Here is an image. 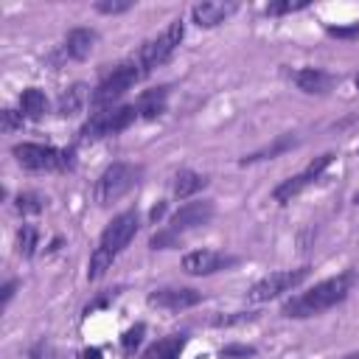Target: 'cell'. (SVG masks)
<instances>
[{
	"label": "cell",
	"mask_w": 359,
	"mask_h": 359,
	"mask_svg": "<svg viewBox=\"0 0 359 359\" xmlns=\"http://www.w3.org/2000/svg\"><path fill=\"white\" fill-rule=\"evenodd\" d=\"M351 286H353V272H342V275H337V278H325V280L314 283L309 292L294 294V297L283 306V314H286V317H294V320L323 314V311H328L331 306L342 303V300L348 297Z\"/></svg>",
	"instance_id": "cell-1"
},
{
	"label": "cell",
	"mask_w": 359,
	"mask_h": 359,
	"mask_svg": "<svg viewBox=\"0 0 359 359\" xmlns=\"http://www.w3.org/2000/svg\"><path fill=\"white\" fill-rule=\"evenodd\" d=\"M146 76V67L140 65V59L137 56H132V59H126V62H121L109 76H104L101 79V84L93 90V95H90V101L95 104V107H101V109H107V107H112L135 81H140Z\"/></svg>",
	"instance_id": "cell-2"
},
{
	"label": "cell",
	"mask_w": 359,
	"mask_h": 359,
	"mask_svg": "<svg viewBox=\"0 0 359 359\" xmlns=\"http://www.w3.org/2000/svg\"><path fill=\"white\" fill-rule=\"evenodd\" d=\"M17 163L31 171H70L76 165L70 149H53L42 143H20L11 149Z\"/></svg>",
	"instance_id": "cell-3"
},
{
	"label": "cell",
	"mask_w": 359,
	"mask_h": 359,
	"mask_svg": "<svg viewBox=\"0 0 359 359\" xmlns=\"http://www.w3.org/2000/svg\"><path fill=\"white\" fill-rule=\"evenodd\" d=\"M140 177V165L132 163H112L104 168V174L95 182V202L98 205H109L115 199H121Z\"/></svg>",
	"instance_id": "cell-4"
},
{
	"label": "cell",
	"mask_w": 359,
	"mask_h": 359,
	"mask_svg": "<svg viewBox=\"0 0 359 359\" xmlns=\"http://www.w3.org/2000/svg\"><path fill=\"white\" fill-rule=\"evenodd\" d=\"M137 118V107H107V109H98L84 126H81V137L84 140H98V137H107V135H118L123 132L132 121Z\"/></svg>",
	"instance_id": "cell-5"
},
{
	"label": "cell",
	"mask_w": 359,
	"mask_h": 359,
	"mask_svg": "<svg viewBox=\"0 0 359 359\" xmlns=\"http://www.w3.org/2000/svg\"><path fill=\"white\" fill-rule=\"evenodd\" d=\"M182 34H185L182 20H171V22H168V28H165L163 34H157L154 39H149V42L135 53V56L140 59V65L146 67V73H151V67L163 65V62H165V59L180 48Z\"/></svg>",
	"instance_id": "cell-6"
},
{
	"label": "cell",
	"mask_w": 359,
	"mask_h": 359,
	"mask_svg": "<svg viewBox=\"0 0 359 359\" xmlns=\"http://www.w3.org/2000/svg\"><path fill=\"white\" fill-rule=\"evenodd\" d=\"M309 278V266H300V269H283V272H272L266 278H261L252 289H250V300L252 303H264V300H272L283 292H292L297 283H303Z\"/></svg>",
	"instance_id": "cell-7"
},
{
	"label": "cell",
	"mask_w": 359,
	"mask_h": 359,
	"mask_svg": "<svg viewBox=\"0 0 359 359\" xmlns=\"http://www.w3.org/2000/svg\"><path fill=\"white\" fill-rule=\"evenodd\" d=\"M135 233H137V210H123L121 216H115V219L107 224V230L101 233L98 247L115 258V255L135 238Z\"/></svg>",
	"instance_id": "cell-8"
},
{
	"label": "cell",
	"mask_w": 359,
	"mask_h": 359,
	"mask_svg": "<svg viewBox=\"0 0 359 359\" xmlns=\"http://www.w3.org/2000/svg\"><path fill=\"white\" fill-rule=\"evenodd\" d=\"M331 160H334V154H320L314 163H309V168L306 171H300V174H294V177H289V180H283L275 191H272V199L275 202H280V205H286V202H292V196H297L306 185H311L328 165H331Z\"/></svg>",
	"instance_id": "cell-9"
},
{
	"label": "cell",
	"mask_w": 359,
	"mask_h": 359,
	"mask_svg": "<svg viewBox=\"0 0 359 359\" xmlns=\"http://www.w3.org/2000/svg\"><path fill=\"white\" fill-rule=\"evenodd\" d=\"M233 264H238V258L236 255H224L219 250H196V252H188L182 258V269L188 275H213V272L227 269Z\"/></svg>",
	"instance_id": "cell-10"
},
{
	"label": "cell",
	"mask_w": 359,
	"mask_h": 359,
	"mask_svg": "<svg viewBox=\"0 0 359 359\" xmlns=\"http://www.w3.org/2000/svg\"><path fill=\"white\" fill-rule=\"evenodd\" d=\"M213 216V202L208 199H199V202H185L174 216H171V230L180 233V230H191V227H199V224H208Z\"/></svg>",
	"instance_id": "cell-11"
},
{
	"label": "cell",
	"mask_w": 359,
	"mask_h": 359,
	"mask_svg": "<svg viewBox=\"0 0 359 359\" xmlns=\"http://www.w3.org/2000/svg\"><path fill=\"white\" fill-rule=\"evenodd\" d=\"M202 300V294L196 289H157L149 294V306L154 309H168V311H180V309H191Z\"/></svg>",
	"instance_id": "cell-12"
},
{
	"label": "cell",
	"mask_w": 359,
	"mask_h": 359,
	"mask_svg": "<svg viewBox=\"0 0 359 359\" xmlns=\"http://www.w3.org/2000/svg\"><path fill=\"white\" fill-rule=\"evenodd\" d=\"M236 8H238L236 3H216V0H208V3H196V6L191 8V17H194L196 25L213 28V25L224 22Z\"/></svg>",
	"instance_id": "cell-13"
},
{
	"label": "cell",
	"mask_w": 359,
	"mask_h": 359,
	"mask_svg": "<svg viewBox=\"0 0 359 359\" xmlns=\"http://www.w3.org/2000/svg\"><path fill=\"white\" fill-rule=\"evenodd\" d=\"M95 42H98V34H95L93 28H73V31L65 36V53H67L70 59H84V56L93 53Z\"/></svg>",
	"instance_id": "cell-14"
},
{
	"label": "cell",
	"mask_w": 359,
	"mask_h": 359,
	"mask_svg": "<svg viewBox=\"0 0 359 359\" xmlns=\"http://www.w3.org/2000/svg\"><path fill=\"white\" fill-rule=\"evenodd\" d=\"M294 84L303 93H328L334 84V76L325 70H317V67H303L294 73Z\"/></svg>",
	"instance_id": "cell-15"
},
{
	"label": "cell",
	"mask_w": 359,
	"mask_h": 359,
	"mask_svg": "<svg viewBox=\"0 0 359 359\" xmlns=\"http://www.w3.org/2000/svg\"><path fill=\"white\" fill-rule=\"evenodd\" d=\"M20 112H22V118L39 121V118L48 112V98H45V93L36 90V87L22 90V95H20Z\"/></svg>",
	"instance_id": "cell-16"
},
{
	"label": "cell",
	"mask_w": 359,
	"mask_h": 359,
	"mask_svg": "<svg viewBox=\"0 0 359 359\" xmlns=\"http://www.w3.org/2000/svg\"><path fill=\"white\" fill-rule=\"evenodd\" d=\"M294 146H297V137H294V135H278L269 146H264V149L247 154L241 163L247 165V163H258V160H272V157H278V154H283V151H289V149H294Z\"/></svg>",
	"instance_id": "cell-17"
},
{
	"label": "cell",
	"mask_w": 359,
	"mask_h": 359,
	"mask_svg": "<svg viewBox=\"0 0 359 359\" xmlns=\"http://www.w3.org/2000/svg\"><path fill=\"white\" fill-rule=\"evenodd\" d=\"M84 101H87V87H84V84H73V87H67V90L62 93L56 112H59L62 118H73V115H79V109L84 107Z\"/></svg>",
	"instance_id": "cell-18"
},
{
	"label": "cell",
	"mask_w": 359,
	"mask_h": 359,
	"mask_svg": "<svg viewBox=\"0 0 359 359\" xmlns=\"http://www.w3.org/2000/svg\"><path fill=\"white\" fill-rule=\"evenodd\" d=\"M165 98H168V87H157V90H146L137 98V115L143 118H157L165 109Z\"/></svg>",
	"instance_id": "cell-19"
},
{
	"label": "cell",
	"mask_w": 359,
	"mask_h": 359,
	"mask_svg": "<svg viewBox=\"0 0 359 359\" xmlns=\"http://www.w3.org/2000/svg\"><path fill=\"white\" fill-rule=\"evenodd\" d=\"M205 185H208V177H205V174H196V171H180V174L174 177V194H177L180 199L194 196V194L202 191Z\"/></svg>",
	"instance_id": "cell-20"
},
{
	"label": "cell",
	"mask_w": 359,
	"mask_h": 359,
	"mask_svg": "<svg viewBox=\"0 0 359 359\" xmlns=\"http://www.w3.org/2000/svg\"><path fill=\"white\" fill-rule=\"evenodd\" d=\"M185 348V337H171V339H163L157 345H151L146 351V359H180Z\"/></svg>",
	"instance_id": "cell-21"
},
{
	"label": "cell",
	"mask_w": 359,
	"mask_h": 359,
	"mask_svg": "<svg viewBox=\"0 0 359 359\" xmlns=\"http://www.w3.org/2000/svg\"><path fill=\"white\" fill-rule=\"evenodd\" d=\"M112 255L109 252H104L101 247H95V252L90 255V264H87V278L90 280H98V278H104L107 275V269L112 266Z\"/></svg>",
	"instance_id": "cell-22"
},
{
	"label": "cell",
	"mask_w": 359,
	"mask_h": 359,
	"mask_svg": "<svg viewBox=\"0 0 359 359\" xmlns=\"http://www.w3.org/2000/svg\"><path fill=\"white\" fill-rule=\"evenodd\" d=\"M36 238H39V233H36V227L34 224H22L20 230H17V252L20 255H34V250H36Z\"/></svg>",
	"instance_id": "cell-23"
},
{
	"label": "cell",
	"mask_w": 359,
	"mask_h": 359,
	"mask_svg": "<svg viewBox=\"0 0 359 359\" xmlns=\"http://www.w3.org/2000/svg\"><path fill=\"white\" fill-rule=\"evenodd\" d=\"M42 208H45V199H42L39 194H34V191L17 196V210H20V213H39Z\"/></svg>",
	"instance_id": "cell-24"
},
{
	"label": "cell",
	"mask_w": 359,
	"mask_h": 359,
	"mask_svg": "<svg viewBox=\"0 0 359 359\" xmlns=\"http://www.w3.org/2000/svg\"><path fill=\"white\" fill-rule=\"evenodd\" d=\"M143 331H146V325H143V323L132 325V328H129V331L121 337V348H123L126 353H132V351H135V348L143 342Z\"/></svg>",
	"instance_id": "cell-25"
},
{
	"label": "cell",
	"mask_w": 359,
	"mask_h": 359,
	"mask_svg": "<svg viewBox=\"0 0 359 359\" xmlns=\"http://www.w3.org/2000/svg\"><path fill=\"white\" fill-rule=\"evenodd\" d=\"M132 8V0H98L95 3V11L101 14H123Z\"/></svg>",
	"instance_id": "cell-26"
},
{
	"label": "cell",
	"mask_w": 359,
	"mask_h": 359,
	"mask_svg": "<svg viewBox=\"0 0 359 359\" xmlns=\"http://www.w3.org/2000/svg\"><path fill=\"white\" fill-rule=\"evenodd\" d=\"M25 359H59V353H56V348L50 342H36V345L28 348Z\"/></svg>",
	"instance_id": "cell-27"
},
{
	"label": "cell",
	"mask_w": 359,
	"mask_h": 359,
	"mask_svg": "<svg viewBox=\"0 0 359 359\" xmlns=\"http://www.w3.org/2000/svg\"><path fill=\"white\" fill-rule=\"evenodd\" d=\"M309 3L306 0H283V3H269L266 6V14H289V11H300L306 8Z\"/></svg>",
	"instance_id": "cell-28"
},
{
	"label": "cell",
	"mask_w": 359,
	"mask_h": 359,
	"mask_svg": "<svg viewBox=\"0 0 359 359\" xmlns=\"http://www.w3.org/2000/svg\"><path fill=\"white\" fill-rule=\"evenodd\" d=\"M0 126H3V132H6V135H11L14 129H20V126H22V112L3 109V112H0Z\"/></svg>",
	"instance_id": "cell-29"
},
{
	"label": "cell",
	"mask_w": 359,
	"mask_h": 359,
	"mask_svg": "<svg viewBox=\"0 0 359 359\" xmlns=\"http://www.w3.org/2000/svg\"><path fill=\"white\" fill-rule=\"evenodd\" d=\"M174 244H177V233H174V230L151 236V250H168V247H174Z\"/></svg>",
	"instance_id": "cell-30"
},
{
	"label": "cell",
	"mask_w": 359,
	"mask_h": 359,
	"mask_svg": "<svg viewBox=\"0 0 359 359\" xmlns=\"http://www.w3.org/2000/svg\"><path fill=\"white\" fill-rule=\"evenodd\" d=\"M255 353V348H250V345H227V348H222V356H252Z\"/></svg>",
	"instance_id": "cell-31"
},
{
	"label": "cell",
	"mask_w": 359,
	"mask_h": 359,
	"mask_svg": "<svg viewBox=\"0 0 359 359\" xmlns=\"http://www.w3.org/2000/svg\"><path fill=\"white\" fill-rule=\"evenodd\" d=\"M252 314H236V317H216L213 323L216 325H236V323H244V320H250Z\"/></svg>",
	"instance_id": "cell-32"
},
{
	"label": "cell",
	"mask_w": 359,
	"mask_h": 359,
	"mask_svg": "<svg viewBox=\"0 0 359 359\" xmlns=\"http://www.w3.org/2000/svg\"><path fill=\"white\" fill-rule=\"evenodd\" d=\"M14 289H17V280H8V283L3 286V306H8V300L14 297Z\"/></svg>",
	"instance_id": "cell-33"
},
{
	"label": "cell",
	"mask_w": 359,
	"mask_h": 359,
	"mask_svg": "<svg viewBox=\"0 0 359 359\" xmlns=\"http://www.w3.org/2000/svg\"><path fill=\"white\" fill-rule=\"evenodd\" d=\"M331 34L334 36H351V34H359V25H353V28H331Z\"/></svg>",
	"instance_id": "cell-34"
},
{
	"label": "cell",
	"mask_w": 359,
	"mask_h": 359,
	"mask_svg": "<svg viewBox=\"0 0 359 359\" xmlns=\"http://www.w3.org/2000/svg\"><path fill=\"white\" fill-rule=\"evenodd\" d=\"M163 213H165V202H160V205H154V208H151V213H149V219H151V222H157V219H160Z\"/></svg>",
	"instance_id": "cell-35"
},
{
	"label": "cell",
	"mask_w": 359,
	"mask_h": 359,
	"mask_svg": "<svg viewBox=\"0 0 359 359\" xmlns=\"http://www.w3.org/2000/svg\"><path fill=\"white\" fill-rule=\"evenodd\" d=\"M79 359H101V351L98 348H87V351H81Z\"/></svg>",
	"instance_id": "cell-36"
},
{
	"label": "cell",
	"mask_w": 359,
	"mask_h": 359,
	"mask_svg": "<svg viewBox=\"0 0 359 359\" xmlns=\"http://www.w3.org/2000/svg\"><path fill=\"white\" fill-rule=\"evenodd\" d=\"M345 359H359V351H356V353H348Z\"/></svg>",
	"instance_id": "cell-37"
},
{
	"label": "cell",
	"mask_w": 359,
	"mask_h": 359,
	"mask_svg": "<svg viewBox=\"0 0 359 359\" xmlns=\"http://www.w3.org/2000/svg\"><path fill=\"white\" fill-rule=\"evenodd\" d=\"M356 87H359V76H356Z\"/></svg>",
	"instance_id": "cell-38"
},
{
	"label": "cell",
	"mask_w": 359,
	"mask_h": 359,
	"mask_svg": "<svg viewBox=\"0 0 359 359\" xmlns=\"http://www.w3.org/2000/svg\"><path fill=\"white\" fill-rule=\"evenodd\" d=\"M356 202H359V196H356Z\"/></svg>",
	"instance_id": "cell-39"
}]
</instances>
